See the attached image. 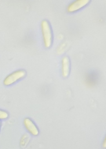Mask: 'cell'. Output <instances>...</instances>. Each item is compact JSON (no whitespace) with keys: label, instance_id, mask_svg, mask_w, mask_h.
<instances>
[{"label":"cell","instance_id":"6da1fadb","mask_svg":"<svg viewBox=\"0 0 106 149\" xmlns=\"http://www.w3.org/2000/svg\"><path fill=\"white\" fill-rule=\"evenodd\" d=\"M41 26L44 45L46 48H50L53 42V34L49 22L46 20H43Z\"/></svg>","mask_w":106,"mask_h":149},{"label":"cell","instance_id":"7a4b0ae2","mask_svg":"<svg viewBox=\"0 0 106 149\" xmlns=\"http://www.w3.org/2000/svg\"><path fill=\"white\" fill-rule=\"evenodd\" d=\"M26 75V72L23 69H19L8 74L3 80L5 86H10L21 79H23Z\"/></svg>","mask_w":106,"mask_h":149},{"label":"cell","instance_id":"3957f363","mask_svg":"<svg viewBox=\"0 0 106 149\" xmlns=\"http://www.w3.org/2000/svg\"><path fill=\"white\" fill-rule=\"evenodd\" d=\"M89 0H76L70 3L67 8V10L68 12L71 13L76 12L81 8L85 6L89 3Z\"/></svg>","mask_w":106,"mask_h":149},{"label":"cell","instance_id":"277c9868","mask_svg":"<svg viewBox=\"0 0 106 149\" xmlns=\"http://www.w3.org/2000/svg\"><path fill=\"white\" fill-rule=\"evenodd\" d=\"M24 125L26 129L33 136H37L39 134V130L33 121L28 118H26L23 121Z\"/></svg>","mask_w":106,"mask_h":149},{"label":"cell","instance_id":"5b68a950","mask_svg":"<svg viewBox=\"0 0 106 149\" xmlns=\"http://www.w3.org/2000/svg\"><path fill=\"white\" fill-rule=\"evenodd\" d=\"M70 61L67 56H64L61 61V73L63 77H67L70 74Z\"/></svg>","mask_w":106,"mask_h":149},{"label":"cell","instance_id":"8992f818","mask_svg":"<svg viewBox=\"0 0 106 149\" xmlns=\"http://www.w3.org/2000/svg\"><path fill=\"white\" fill-rule=\"evenodd\" d=\"M8 116L9 114L6 111L0 109V119H5L8 118Z\"/></svg>","mask_w":106,"mask_h":149},{"label":"cell","instance_id":"52a82bcc","mask_svg":"<svg viewBox=\"0 0 106 149\" xmlns=\"http://www.w3.org/2000/svg\"><path fill=\"white\" fill-rule=\"evenodd\" d=\"M103 147H104V148L106 147V138H105V139H104V141H103Z\"/></svg>","mask_w":106,"mask_h":149},{"label":"cell","instance_id":"ba28073f","mask_svg":"<svg viewBox=\"0 0 106 149\" xmlns=\"http://www.w3.org/2000/svg\"><path fill=\"white\" fill-rule=\"evenodd\" d=\"M0 126H1V122H0Z\"/></svg>","mask_w":106,"mask_h":149}]
</instances>
